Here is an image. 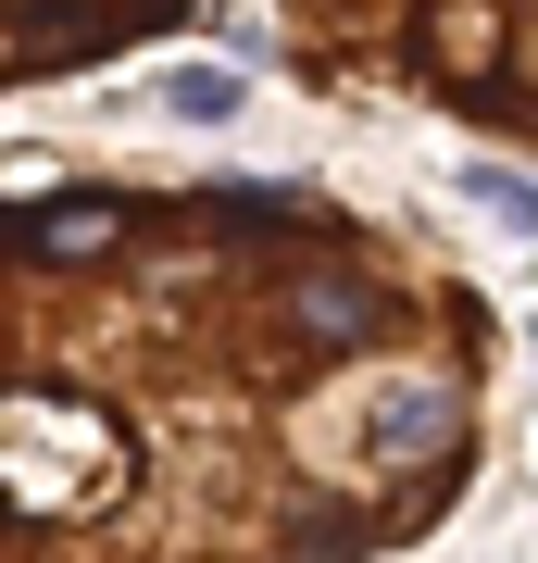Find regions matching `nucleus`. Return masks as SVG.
I'll return each instance as SVG.
<instances>
[{"label":"nucleus","instance_id":"nucleus-1","mask_svg":"<svg viewBox=\"0 0 538 563\" xmlns=\"http://www.w3.org/2000/svg\"><path fill=\"white\" fill-rule=\"evenodd\" d=\"M13 563H400L488 463L501 313L326 176L13 163Z\"/></svg>","mask_w":538,"mask_h":563},{"label":"nucleus","instance_id":"nucleus-2","mask_svg":"<svg viewBox=\"0 0 538 563\" xmlns=\"http://www.w3.org/2000/svg\"><path fill=\"white\" fill-rule=\"evenodd\" d=\"M263 51L314 101H388L538 151V0H263Z\"/></svg>","mask_w":538,"mask_h":563},{"label":"nucleus","instance_id":"nucleus-3","mask_svg":"<svg viewBox=\"0 0 538 563\" xmlns=\"http://www.w3.org/2000/svg\"><path fill=\"white\" fill-rule=\"evenodd\" d=\"M226 0H0V76L13 88H51V76H88L113 51H151V38H188L213 25Z\"/></svg>","mask_w":538,"mask_h":563}]
</instances>
